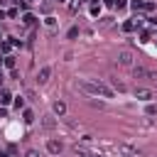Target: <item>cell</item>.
Returning <instances> with one entry per match:
<instances>
[{
	"instance_id": "obj_1",
	"label": "cell",
	"mask_w": 157,
	"mask_h": 157,
	"mask_svg": "<svg viewBox=\"0 0 157 157\" xmlns=\"http://www.w3.org/2000/svg\"><path fill=\"white\" fill-rule=\"evenodd\" d=\"M76 86H78L83 93H88V96H101V98H113V96H115V91H113L108 83L98 81V78H78Z\"/></svg>"
},
{
	"instance_id": "obj_2",
	"label": "cell",
	"mask_w": 157,
	"mask_h": 157,
	"mask_svg": "<svg viewBox=\"0 0 157 157\" xmlns=\"http://www.w3.org/2000/svg\"><path fill=\"white\" fill-rule=\"evenodd\" d=\"M132 76L137 81H147V83H157V71L145 69V66H132Z\"/></svg>"
},
{
	"instance_id": "obj_3",
	"label": "cell",
	"mask_w": 157,
	"mask_h": 157,
	"mask_svg": "<svg viewBox=\"0 0 157 157\" xmlns=\"http://www.w3.org/2000/svg\"><path fill=\"white\" fill-rule=\"evenodd\" d=\"M130 7H132L135 12H137V10H142V12H152V10H155V5H152V2H145V0H132Z\"/></svg>"
},
{
	"instance_id": "obj_4",
	"label": "cell",
	"mask_w": 157,
	"mask_h": 157,
	"mask_svg": "<svg viewBox=\"0 0 157 157\" xmlns=\"http://www.w3.org/2000/svg\"><path fill=\"white\" fill-rule=\"evenodd\" d=\"M118 64H120V66H132V52H130V49L118 52Z\"/></svg>"
},
{
	"instance_id": "obj_5",
	"label": "cell",
	"mask_w": 157,
	"mask_h": 157,
	"mask_svg": "<svg viewBox=\"0 0 157 157\" xmlns=\"http://www.w3.org/2000/svg\"><path fill=\"white\" fill-rule=\"evenodd\" d=\"M49 76H52V69H49V66H42V69L37 71V83H47Z\"/></svg>"
},
{
	"instance_id": "obj_6",
	"label": "cell",
	"mask_w": 157,
	"mask_h": 157,
	"mask_svg": "<svg viewBox=\"0 0 157 157\" xmlns=\"http://www.w3.org/2000/svg\"><path fill=\"white\" fill-rule=\"evenodd\" d=\"M135 98L137 101H150L152 98V91L150 88H135Z\"/></svg>"
},
{
	"instance_id": "obj_7",
	"label": "cell",
	"mask_w": 157,
	"mask_h": 157,
	"mask_svg": "<svg viewBox=\"0 0 157 157\" xmlns=\"http://www.w3.org/2000/svg\"><path fill=\"white\" fill-rule=\"evenodd\" d=\"M47 150H49L52 155H59V152H61V142H59V140H49V142H47Z\"/></svg>"
},
{
	"instance_id": "obj_8",
	"label": "cell",
	"mask_w": 157,
	"mask_h": 157,
	"mask_svg": "<svg viewBox=\"0 0 157 157\" xmlns=\"http://www.w3.org/2000/svg\"><path fill=\"white\" fill-rule=\"evenodd\" d=\"M52 110H54V115H64V113H66V103H64V101H56V103L52 105Z\"/></svg>"
},
{
	"instance_id": "obj_9",
	"label": "cell",
	"mask_w": 157,
	"mask_h": 157,
	"mask_svg": "<svg viewBox=\"0 0 157 157\" xmlns=\"http://www.w3.org/2000/svg\"><path fill=\"white\" fill-rule=\"evenodd\" d=\"M10 98H12V93H10V91H5V88H0V103H2V105H7V103H10Z\"/></svg>"
},
{
	"instance_id": "obj_10",
	"label": "cell",
	"mask_w": 157,
	"mask_h": 157,
	"mask_svg": "<svg viewBox=\"0 0 157 157\" xmlns=\"http://www.w3.org/2000/svg\"><path fill=\"white\" fill-rule=\"evenodd\" d=\"M22 22H25L27 27H34V22H37V20H34V15H29V12H25V17H22Z\"/></svg>"
},
{
	"instance_id": "obj_11",
	"label": "cell",
	"mask_w": 157,
	"mask_h": 157,
	"mask_svg": "<svg viewBox=\"0 0 157 157\" xmlns=\"http://www.w3.org/2000/svg\"><path fill=\"white\" fill-rule=\"evenodd\" d=\"M10 49H12V44L2 39V42H0V52H2V54H10Z\"/></svg>"
},
{
	"instance_id": "obj_12",
	"label": "cell",
	"mask_w": 157,
	"mask_h": 157,
	"mask_svg": "<svg viewBox=\"0 0 157 157\" xmlns=\"http://www.w3.org/2000/svg\"><path fill=\"white\" fill-rule=\"evenodd\" d=\"M2 64L7 69H15V56H2Z\"/></svg>"
},
{
	"instance_id": "obj_13",
	"label": "cell",
	"mask_w": 157,
	"mask_h": 157,
	"mask_svg": "<svg viewBox=\"0 0 157 157\" xmlns=\"http://www.w3.org/2000/svg\"><path fill=\"white\" fill-rule=\"evenodd\" d=\"M125 88H128V86H125L123 81H118V78L113 81V91H125Z\"/></svg>"
},
{
	"instance_id": "obj_14",
	"label": "cell",
	"mask_w": 157,
	"mask_h": 157,
	"mask_svg": "<svg viewBox=\"0 0 157 157\" xmlns=\"http://www.w3.org/2000/svg\"><path fill=\"white\" fill-rule=\"evenodd\" d=\"M22 120H25V123H32V120H34V113H32V110H25V113H22Z\"/></svg>"
},
{
	"instance_id": "obj_15",
	"label": "cell",
	"mask_w": 157,
	"mask_h": 157,
	"mask_svg": "<svg viewBox=\"0 0 157 157\" xmlns=\"http://www.w3.org/2000/svg\"><path fill=\"white\" fill-rule=\"evenodd\" d=\"M135 29V22H123V32H132Z\"/></svg>"
},
{
	"instance_id": "obj_16",
	"label": "cell",
	"mask_w": 157,
	"mask_h": 157,
	"mask_svg": "<svg viewBox=\"0 0 157 157\" xmlns=\"http://www.w3.org/2000/svg\"><path fill=\"white\" fill-rule=\"evenodd\" d=\"M110 22H113V17H101V22H98V25H101V27H108Z\"/></svg>"
},
{
	"instance_id": "obj_17",
	"label": "cell",
	"mask_w": 157,
	"mask_h": 157,
	"mask_svg": "<svg viewBox=\"0 0 157 157\" xmlns=\"http://www.w3.org/2000/svg\"><path fill=\"white\" fill-rule=\"evenodd\" d=\"M74 37H78V27H71L69 29V39H74Z\"/></svg>"
},
{
	"instance_id": "obj_18",
	"label": "cell",
	"mask_w": 157,
	"mask_h": 157,
	"mask_svg": "<svg viewBox=\"0 0 157 157\" xmlns=\"http://www.w3.org/2000/svg\"><path fill=\"white\" fill-rule=\"evenodd\" d=\"M22 105H25V101H22V98H20V96H17V98H15V108H17V110H20V108H22Z\"/></svg>"
},
{
	"instance_id": "obj_19",
	"label": "cell",
	"mask_w": 157,
	"mask_h": 157,
	"mask_svg": "<svg viewBox=\"0 0 157 157\" xmlns=\"http://www.w3.org/2000/svg\"><path fill=\"white\" fill-rule=\"evenodd\" d=\"M147 115H157V105H147Z\"/></svg>"
},
{
	"instance_id": "obj_20",
	"label": "cell",
	"mask_w": 157,
	"mask_h": 157,
	"mask_svg": "<svg viewBox=\"0 0 157 157\" xmlns=\"http://www.w3.org/2000/svg\"><path fill=\"white\" fill-rule=\"evenodd\" d=\"M125 5H128V0H115V5H113V7H118V10H120V7H125Z\"/></svg>"
},
{
	"instance_id": "obj_21",
	"label": "cell",
	"mask_w": 157,
	"mask_h": 157,
	"mask_svg": "<svg viewBox=\"0 0 157 157\" xmlns=\"http://www.w3.org/2000/svg\"><path fill=\"white\" fill-rule=\"evenodd\" d=\"M140 42H142V44H145V42H150V34H147V32H142V34H140Z\"/></svg>"
},
{
	"instance_id": "obj_22",
	"label": "cell",
	"mask_w": 157,
	"mask_h": 157,
	"mask_svg": "<svg viewBox=\"0 0 157 157\" xmlns=\"http://www.w3.org/2000/svg\"><path fill=\"white\" fill-rule=\"evenodd\" d=\"M15 2H17V7H20V10H25V7H27V0H15Z\"/></svg>"
},
{
	"instance_id": "obj_23",
	"label": "cell",
	"mask_w": 157,
	"mask_h": 157,
	"mask_svg": "<svg viewBox=\"0 0 157 157\" xmlns=\"http://www.w3.org/2000/svg\"><path fill=\"white\" fill-rule=\"evenodd\" d=\"M25 157H39V152H37V150H27V155H25Z\"/></svg>"
},
{
	"instance_id": "obj_24",
	"label": "cell",
	"mask_w": 157,
	"mask_h": 157,
	"mask_svg": "<svg viewBox=\"0 0 157 157\" xmlns=\"http://www.w3.org/2000/svg\"><path fill=\"white\" fill-rule=\"evenodd\" d=\"M5 115H7V110H5V108H0V118H5Z\"/></svg>"
},
{
	"instance_id": "obj_25",
	"label": "cell",
	"mask_w": 157,
	"mask_h": 157,
	"mask_svg": "<svg viewBox=\"0 0 157 157\" xmlns=\"http://www.w3.org/2000/svg\"><path fill=\"white\" fill-rule=\"evenodd\" d=\"M2 17H5V12H2V10H0V20H2Z\"/></svg>"
},
{
	"instance_id": "obj_26",
	"label": "cell",
	"mask_w": 157,
	"mask_h": 157,
	"mask_svg": "<svg viewBox=\"0 0 157 157\" xmlns=\"http://www.w3.org/2000/svg\"><path fill=\"white\" fill-rule=\"evenodd\" d=\"M0 42H2V34H0Z\"/></svg>"
},
{
	"instance_id": "obj_27",
	"label": "cell",
	"mask_w": 157,
	"mask_h": 157,
	"mask_svg": "<svg viewBox=\"0 0 157 157\" xmlns=\"http://www.w3.org/2000/svg\"><path fill=\"white\" fill-rule=\"evenodd\" d=\"M0 83H2V76H0Z\"/></svg>"
}]
</instances>
